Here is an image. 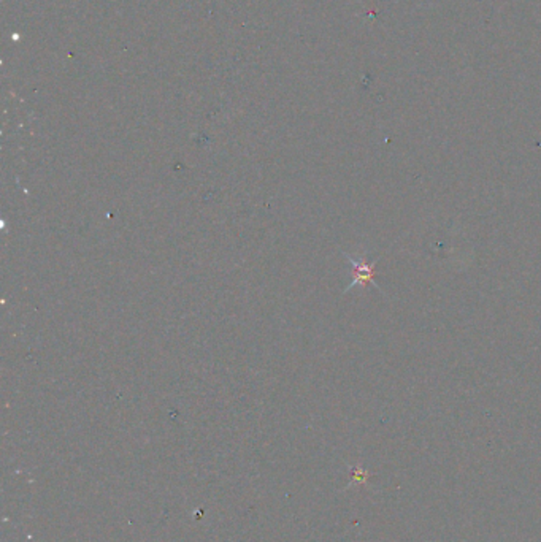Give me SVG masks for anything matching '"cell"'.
<instances>
[{
    "mask_svg": "<svg viewBox=\"0 0 541 542\" xmlns=\"http://www.w3.org/2000/svg\"><path fill=\"white\" fill-rule=\"evenodd\" d=\"M345 257L348 258V262L352 265V273H354L351 284H348V287L345 288V293L349 292L351 288H354L357 286H367V284H372L378 288V291H381L378 284H375V265H376V262L368 263L366 261V257H354V256L348 254V252H345Z\"/></svg>",
    "mask_w": 541,
    "mask_h": 542,
    "instance_id": "1",
    "label": "cell"
}]
</instances>
